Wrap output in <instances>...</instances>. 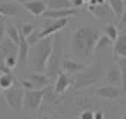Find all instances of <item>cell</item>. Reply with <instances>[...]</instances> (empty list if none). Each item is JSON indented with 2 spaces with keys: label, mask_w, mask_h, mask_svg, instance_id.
Listing matches in <instances>:
<instances>
[{
  "label": "cell",
  "mask_w": 126,
  "mask_h": 119,
  "mask_svg": "<svg viewBox=\"0 0 126 119\" xmlns=\"http://www.w3.org/2000/svg\"><path fill=\"white\" fill-rule=\"evenodd\" d=\"M19 5L17 2H5L0 5V16H7V17H16L19 14Z\"/></svg>",
  "instance_id": "19"
},
{
  "label": "cell",
  "mask_w": 126,
  "mask_h": 119,
  "mask_svg": "<svg viewBox=\"0 0 126 119\" xmlns=\"http://www.w3.org/2000/svg\"><path fill=\"white\" fill-rule=\"evenodd\" d=\"M86 66H88V64H86V62H81L79 59H73V57L64 55L61 69H62V71H66V73H67V74H71V76H76V74H78V73H81Z\"/></svg>",
  "instance_id": "10"
},
{
  "label": "cell",
  "mask_w": 126,
  "mask_h": 119,
  "mask_svg": "<svg viewBox=\"0 0 126 119\" xmlns=\"http://www.w3.org/2000/svg\"><path fill=\"white\" fill-rule=\"evenodd\" d=\"M24 9L33 16V17H42V14L47 11V2L45 0H28L26 4H23Z\"/></svg>",
  "instance_id": "13"
},
{
  "label": "cell",
  "mask_w": 126,
  "mask_h": 119,
  "mask_svg": "<svg viewBox=\"0 0 126 119\" xmlns=\"http://www.w3.org/2000/svg\"><path fill=\"white\" fill-rule=\"evenodd\" d=\"M19 85H21V86H23L24 90H35V86H33V83H31V81H30L28 78H24L23 81H19Z\"/></svg>",
  "instance_id": "32"
},
{
  "label": "cell",
  "mask_w": 126,
  "mask_h": 119,
  "mask_svg": "<svg viewBox=\"0 0 126 119\" xmlns=\"http://www.w3.org/2000/svg\"><path fill=\"white\" fill-rule=\"evenodd\" d=\"M12 2H17V4H26L28 0H12Z\"/></svg>",
  "instance_id": "37"
},
{
  "label": "cell",
  "mask_w": 126,
  "mask_h": 119,
  "mask_svg": "<svg viewBox=\"0 0 126 119\" xmlns=\"http://www.w3.org/2000/svg\"><path fill=\"white\" fill-rule=\"evenodd\" d=\"M4 60H5V64H7L11 69H16V67H17V54H12V55L5 57Z\"/></svg>",
  "instance_id": "29"
},
{
  "label": "cell",
  "mask_w": 126,
  "mask_h": 119,
  "mask_svg": "<svg viewBox=\"0 0 126 119\" xmlns=\"http://www.w3.org/2000/svg\"><path fill=\"white\" fill-rule=\"evenodd\" d=\"M105 79L109 81V85H114V86H121L123 83V76H121V67L116 64L112 67H109L105 71Z\"/></svg>",
  "instance_id": "17"
},
{
  "label": "cell",
  "mask_w": 126,
  "mask_h": 119,
  "mask_svg": "<svg viewBox=\"0 0 126 119\" xmlns=\"http://www.w3.org/2000/svg\"><path fill=\"white\" fill-rule=\"evenodd\" d=\"M38 42H40V35H38V28H36V30L28 36V43L33 47V45H35V43H38Z\"/></svg>",
  "instance_id": "30"
},
{
  "label": "cell",
  "mask_w": 126,
  "mask_h": 119,
  "mask_svg": "<svg viewBox=\"0 0 126 119\" xmlns=\"http://www.w3.org/2000/svg\"><path fill=\"white\" fill-rule=\"evenodd\" d=\"M54 42H52V52H50V57H48V62H47V69H45V74L55 81L57 74L62 71L61 66H62V59H64V38L59 35V33H54L52 35Z\"/></svg>",
  "instance_id": "4"
},
{
  "label": "cell",
  "mask_w": 126,
  "mask_h": 119,
  "mask_svg": "<svg viewBox=\"0 0 126 119\" xmlns=\"http://www.w3.org/2000/svg\"><path fill=\"white\" fill-rule=\"evenodd\" d=\"M42 21H43V26H42V30H38L40 40L45 38V36H50L54 33H59L67 26V17H62V19H42Z\"/></svg>",
  "instance_id": "7"
},
{
  "label": "cell",
  "mask_w": 126,
  "mask_h": 119,
  "mask_svg": "<svg viewBox=\"0 0 126 119\" xmlns=\"http://www.w3.org/2000/svg\"><path fill=\"white\" fill-rule=\"evenodd\" d=\"M0 93H2V88H0Z\"/></svg>",
  "instance_id": "41"
},
{
  "label": "cell",
  "mask_w": 126,
  "mask_h": 119,
  "mask_svg": "<svg viewBox=\"0 0 126 119\" xmlns=\"http://www.w3.org/2000/svg\"><path fill=\"white\" fill-rule=\"evenodd\" d=\"M73 81H74V78H71V74H67L66 71H61V73L57 74L55 81H54V90H55V93H57V95L66 93L67 88L73 86Z\"/></svg>",
  "instance_id": "12"
},
{
  "label": "cell",
  "mask_w": 126,
  "mask_h": 119,
  "mask_svg": "<svg viewBox=\"0 0 126 119\" xmlns=\"http://www.w3.org/2000/svg\"><path fill=\"white\" fill-rule=\"evenodd\" d=\"M17 83V78L14 76V73H5V74H0V88L7 90L11 86H14Z\"/></svg>",
  "instance_id": "21"
},
{
  "label": "cell",
  "mask_w": 126,
  "mask_h": 119,
  "mask_svg": "<svg viewBox=\"0 0 126 119\" xmlns=\"http://www.w3.org/2000/svg\"><path fill=\"white\" fill-rule=\"evenodd\" d=\"M2 97H4V102L7 104V107L11 110H23V102H24V88L19 85V81L7 88V90H2Z\"/></svg>",
  "instance_id": "5"
},
{
  "label": "cell",
  "mask_w": 126,
  "mask_h": 119,
  "mask_svg": "<svg viewBox=\"0 0 126 119\" xmlns=\"http://www.w3.org/2000/svg\"><path fill=\"white\" fill-rule=\"evenodd\" d=\"M112 52H114V59L117 57H126V35H119L114 43H112Z\"/></svg>",
  "instance_id": "18"
},
{
  "label": "cell",
  "mask_w": 126,
  "mask_h": 119,
  "mask_svg": "<svg viewBox=\"0 0 126 119\" xmlns=\"http://www.w3.org/2000/svg\"><path fill=\"white\" fill-rule=\"evenodd\" d=\"M47 9H67L73 5V0H45Z\"/></svg>",
  "instance_id": "23"
},
{
  "label": "cell",
  "mask_w": 126,
  "mask_h": 119,
  "mask_svg": "<svg viewBox=\"0 0 126 119\" xmlns=\"http://www.w3.org/2000/svg\"><path fill=\"white\" fill-rule=\"evenodd\" d=\"M85 2H90V0H85Z\"/></svg>",
  "instance_id": "40"
},
{
  "label": "cell",
  "mask_w": 126,
  "mask_h": 119,
  "mask_svg": "<svg viewBox=\"0 0 126 119\" xmlns=\"http://www.w3.org/2000/svg\"><path fill=\"white\" fill-rule=\"evenodd\" d=\"M81 11L78 7H67V9H47L40 19H62V17H74V16H79Z\"/></svg>",
  "instance_id": "9"
},
{
  "label": "cell",
  "mask_w": 126,
  "mask_h": 119,
  "mask_svg": "<svg viewBox=\"0 0 126 119\" xmlns=\"http://www.w3.org/2000/svg\"><path fill=\"white\" fill-rule=\"evenodd\" d=\"M52 35L42 38L38 43L33 45V50L30 54V64H31V71H38V73H45L47 69V62L52 52Z\"/></svg>",
  "instance_id": "3"
},
{
  "label": "cell",
  "mask_w": 126,
  "mask_h": 119,
  "mask_svg": "<svg viewBox=\"0 0 126 119\" xmlns=\"http://www.w3.org/2000/svg\"><path fill=\"white\" fill-rule=\"evenodd\" d=\"M104 74H105L104 73V60L98 57L95 62L88 64L81 73L76 74V78L73 81V86H74V90H85V88L98 83Z\"/></svg>",
  "instance_id": "2"
},
{
  "label": "cell",
  "mask_w": 126,
  "mask_h": 119,
  "mask_svg": "<svg viewBox=\"0 0 126 119\" xmlns=\"http://www.w3.org/2000/svg\"><path fill=\"white\" fill-rule=\"evenodd\" d=\"M123 93V88L119 86H114V85H105V86H100L95 90V97L98 98H104V100H117Z\"/></svg>",
  "instance_id": "11"
},
{
  "label": "cell",
  "mask_w": 126,
  "mask_h": 119,
  "mask_svg": "<svg viewBox=\"0 0 126 119\" xmlns=\"http://www.w3.org/2000/svg\"><path fill=\"white\" fill-rule=\"evenodd\" d=\"M100 36V31L97 26H79L71 35V54L76 59H90L95 55V45Z\"/></svg>",
  "instance_id": "1"
},
{
  "label": "cell",
  "mask_w": 126,
  "mask_h": 119,
  "mask_svg": "<svg viewBox=\"0 0 126 119\" xmlns=\"http://www.w3.org/2000/svg\"><path fill=\"white\" fill-rule=\"evenodd\" d=\"M17 52H19V45L14 43L9 36L0 42V59H2V60H4L5 57L12 55V54H17Z\"/></svg>",
  "instance_id": "15"
},
{
  "label": "cell",
  "mask_w": 126,
  "mask_h": 119,
  "mask_svg": "<svg viewBox=\"0 0 126 119\" xmlns=\"http://www.w3.org/2000/svg\"><path fill=\"white\" fill-rule=\"evenodd\" d=\"M123 107H124V110H126V98L123 100Z\"/></svg>",
  "instance_id": "38"
},
{
  "label": "cell",
  "mask_w": 126,
  "mask_h": 119,
  "mask_svg": "<svg viewBox=\"0 0 126 119\" xmlns=\"http://www.w3.org/2000/svg\"><path fill=\"white\" fill-rule=\"evenodd\" d=\"M28 79L33 83L35 90L47 88V86L52 83V79H50V78H48L45 73H38V71H31V73H28Z\"/></svg>",
  "instance_id": "14"
},
{
  "label": "cell",
  "mask_w": 126,
  "mask_h": 119,
  "mask_svg": "<svg viewBox=\"0 0 126 119\" xmlns=\"http://www.w3.org/2000/svg\"><path fill=\"white\" fill-rule=\"evenodd\" d=\"M7 35V21H5V16H0V42H2Z\"/></svg>",
  "instance_id": "28"
},
{
  "label": "cell",
  "mask_w": 126,
  "mask_h": 119,
  "mask_svg": "<svg viewBox=\"0 0 126 119\" xmlns=\"http://www.w3.org/2000/svg\"><path fill=\"white\" fill-rule=\"evenodd\" d=\"M17 28H19V33L28 38V36L36 30V24H31V23H17Z\"/></svg>",
  "instance_id": "25"
},
{
  "label": "cell",
  "mask_w": 126,
  "mask_h": 119,
  "mask_svg": "<svg viewBox=\"0 0 126 119\" xmlns=\"http://www.w3.org/2000/svg\"><path fill=\"white\" fill-rule=\"evenodd\" d=\"M95 119H104V114H102V110H95Z\"/></svg>",
  "instance_id": "36"
},
{
  "label": "cell",
  "mask_w": 126,
  "mask_h": 119,
  "mask_svg": "<svg viewBox=\"0 0 126 119\" xmlns=\"http://www.w3.org/2000/svg\"><path fill=\"white\" fill-rule=\"evenodd\" d=\"M121 119H126V114H124V116H123V117H121Z\"/></svg>",
  "instance_id": "39"
},
{
  "label": "cell",
  "mask_w": 126,
  "mask_h": 119,
  "mask_svg": "<svg viewBox=\"0 0 126 119\" xmlns=\"http://www.w3.org/2000/svg\"><path fill=\"white\" fill-rule=\"evenodd\" d=\"M5 73H12V69L5 64V60L0 59V74H5Z\"/></svg>",
  "instance_id": "33"
},
{
  "label": "cell",
  "mask_w": 126,
  "mask_h": 119,
  "mask_svg": "<svg viewBox=\"0 0 126 119\" xmlns=\"http://www.w3.org/2000/svg\"><path fill=\"white\" fill-rule=\"evenodd\" d=\"M88 11H90V14H92L95 19H98V21H102V23H107L110 17H116L114 12H112V9H110V5H109L107 2L97 4V5L88 4Z\"/></svg>",
  "instance_id": "8"
},
{
  "label": "cell",
  "mask_w": 126,
  "mask_h": 119,
  "mask_svg": "<svg viewBox=\"0 0 126 119\" xmlns=\"http://www.w3.org/2000/svg\"><path fill=\"white\" fill-rule=\"evenodd\" d=\"M36 119H52V117H50V114H38Z\"/></svg>",
  "instance_id": "35"
},
{
  "label": "cell",
  "mask_w": 126,
  "mask_h": 119,
  "mask_svg": "<svg viewBox=\"0 0 126 119\" xmlns=\"http://www.w3.org/2000/svg\"><path fill=\"white\" fill-rule=\"evenodd\" d=\"M83 4H85V0H73V5H74V7H78V9H79V7H83Z\"/></svg>",
  "instance_id": "34"
},
{
  "label": "cell",
  "mask_w": 126,
  "mask_h": 119,
  "mask_svg": "<svg viewBox=\"0 0 126 119\" xmlns=\"http://www.w3.org/2000/svg\"><path fill=\"white\" fill-rule=\"evenodd\" d=\"M79 119H95V110H90V109H86V110H81V114H79Z\"/></svg>",
  "instance_id": "31"
},
{
  "label": "cell",
  "mask_w": 126,
  "mask_h": 119,
  "mask_svg": "<svg viewBox=\"0 0 126 119\" xmlns=\"http://www.w3.org/2000/svg\"><path fill=\"white\" fill-rule=\"evenodd\" d=\"M43 98H45V88H42V90H24L23 109L28 110V112H35L36 109H40Z\"/></svg>",
  "instance_id": "6"
},
{
  "label": "cell",
  "mask_w": 126,
  "mask_h": 119,
  "mask_svg": "<svg viewBox=\"0 0 126 119\" xmlns=\"http://www.w3.org/2000/svg\"><path fill=\"white\" fill-rule=\"evenodd\" d=\"M104 33H105V35H107V36H109V38H110L112 42H114V40H116V38L119 36L117 26H116V24H112V23H107V24L104 26Z\"/></svg>",
  "instance_id": "26"
},
{
  "label": "cell",
  "mask_w": 126,
  "mask_h": 119,
  "mask_svg": "<svg viewBox=\"0 0 126 119\" xmlns=\"http://www.w3.org/2000/svg\"><path fill=\"white\" fill-rule=\"evenodd\" d=\"M28 59H30V43H28V38L21 35L19 52H17V67H23V66L26 64Z\"/></svg>",
  "instance_id": "16"
},
{
  "label": "cell",
  "mask_w": 126,
  "mask_h": 119,
  "mask_svg": "<svg viewBox=\"0 0 126 119\" xmlns=\"http://www.w3.org/2000/svg\"><path fill=\"white\" fill-rule=\"evenodd\" d=\"M7 36H9L14 43L19 45V42H21V33H19L17 24H7Z\"/></svg>",
  "instance_id": "24"
},
{
  "label": "cell",
  "mask_w": 126,
  "mask_h": 119,
  "mask_svg": "<svg viewBox=\"0 0 126 119\" xmlns=\"http://www.w3.org/2000/svg\"><path fill=\"white\" fill-rule=\"evenodd\" d=\"M112 40L104 33V35H100L98 36V40H97V45H95V54H102V52H105V50H109L110 47H112Z\"/></svg>",
  "instance_id": "20"
},
{
  "label": "cell",
  "mask_w": 126,
  "mask_h": 119,
  "mask_svg": "<svg viewBox=\"0 0 126 119\" xmlns=\"http://www.w3.org/2000/svg\"><path fill=\"white\" fill-rule=\"evenodd\" d=\"M117 66L121 67V76H123V83H121V88L123 91H126V57H117Z\"/></svg>",
  "instance_id": "27"
},
{
  "label": "cell",
  "mask_w": 126,
  "mask_h": 119,
  "mask_svg": "<svg viewBox=\"0 0 126 119\" xmlns=\"http://www.w3.org/2000/svg\"><path fill=\"white\" fill-rule=\"evenodd\" d=\"M107 4L110 5V9H112V12H114V16H116V19L119 21L121 16H123V11H124V0H107Z\"/></svg>",
  "instance_id": "22"
}]
</instances>
